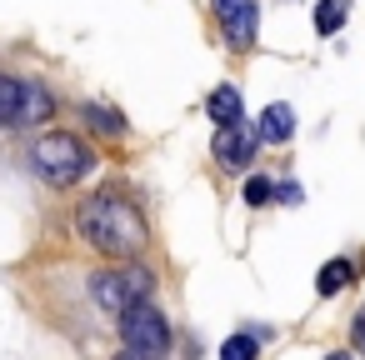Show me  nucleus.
<instances>
[{"mask_svg":"<svg viewBox=\"0 0 365 360\" xmlns=\"http://www.w3.org/2000/svg\"><path fill=\"white\" fill-rule=\"evenodd\" d=\"M76 230H81V240L91 250H101L110 260H135L145 250V240H150L145 215L130 200H120V195H91L76 210Z\"/></svg>","mask_w":365,"mask_h":360,"instance_id":"1","label":"nucleus"},{"mask_svg":"<svg viewBox=\"0 0 365 360\" xmlns=\"http://www.w3.org/2000/svg\"><path fill=\"white\" fill-rule=\"evenodd\" d=\"M31 165H36L51 185H76V180H86V175L96 170V150H91L81 135H71V130H51V135L36 140Z\"/></svg>","mask_w":365,"mask_h":360,"instance_id":"2","label":"nucleus"},{"mask_svg":"<svg viewBox=\"0 0 365 360\" xmlns=\"http://www.w3.org/2000/svg\"><path fill=\"white\" fill-rule=\"evenodd\" d=\"M150 290H155V275H150L145 265H115V270L91 275V295H96V305L110 310V315H120V310L135 305V300H150Z\"/></svg>","mask_w":365,"mask_h":360,"instance_id":"3","label":"nucleus"},{"mask_svg":"<svg viewBox=\"0 0 365 360\" xmlns=\"http://www.w3.org/2000/svg\"><path fill=\"white\" fill-rule=\"evenodd\" d=\"M56 101L41 81H16V76H0V125H36V120H51Z\"/></svg>","mask_w":365,"mask_h":360,"instance_id":"4","label":"nucleus"},{"mask_svg":"<svg viewBox=\"0 0 365 360\" xmlns=\"http://www.w3.org/2000/svg\"><path fill=\"white\" fill-rule=\"evenodd\" d=\"M120 340H125V350H155V355H165L170 325H165V315L150 300H135V305L120 310Z\"/></svg>","mask_w":365,"mask_h":360,"instance_id":"5","label":"nucleus"},{"mask_svg":"<svg viewBox=\"0 0 365 360\" xmlns=\"http://www.w3.org/2000/svg\"><path fill=\"white\" fill-rule=\"evenodd\" d=\"M215 16H220V31L235 51L255 46V31H260V6L255 0H215Z\"/></svg>","mask_w":365,"mask_h":360,"instance_id":"6","label":"nucleus"},{"mask_svg":"<svg viewBox=\"0 0 365 360\" xmlns=\"http://www.w3.org/2000/svg\"><path fill=\"white\" fill-rule=\"evenodd\" d=\"M255 145H260V130L235 120V125H215V160L230 165V170H245L255 160Z\"/></svg>","mask_w":365,"mask_h":360,"instance_id":"7","label":"nucleus"},{"mask_svg":"<svg viewBox=\"0 0 365 360\" xmlns=\"http://www.w3.org/2000/svg\"><path fill=\"white\" fill-rule=\"evenodd\" d=\"M255 130H260V140L285 145V140L295 135V110H290V106H265L260 120H255Z\"/></svg>","mask_w":365,"mask_h":360,"instance_id":"8","label":"nucleus"},{"mask_svg":"<svg viewBox=\"0 0 365 360\" xmlns=\"http://www.w3.org/2000/svg\"><path fill=\"white\" fill-rule=\"evenodd\" d=\"M205 110H210L215 125H235V120H245V106H240V91H235V86H215L210 101H205Z\"/></svg>","mask_w":365,"mask_h":360,"instance_id":"9","label":"nucleus"},{"mask_svg":"<svg viewBox=\"0 0 365 360\" xmlns=\"http://www.w3.org/2000/svg\"><path fill=\"white\" fill-rule=\"evenodd\" d=\"M345 16H350L345 0H320V6H315V31H320V36H335V31L345 26Z\"/></svg>","mask_w":365,"mask_h":360,"instance_id":"10","label":"nucleus"},{"mask_svg":"<svg viewBox=\"0 0 365 360\" xmlns=\"http://www.w3.org/2000/svg\"><path fill=\"white\" fill-rule=\"evenodd\" d=\"M350 275H355V270H350V260H330V265L320 270L315 290H320V295H340V290L350 285Z\"/></svg>","mask_w":365,"mask_h":360,"instance_id":"11","label":"nucleus"},{"mask_svg":"<svg viewBox=\"0 0 365 360\" xmlns=\"http://www.w3.org/2000/svg\"><path fill=\"white\" fill-rule=\"evenodd\" d=\"M86 120H91V130H101V135H125V120H120V110H110V106H86Z\"/></svg>","mask_w":365,"mask_h":360,"instance_id":"12","label":"nucleus"},{"mask_svg":"<svg viewBox=\"0 0 365 360\" xmlns=\"http://www.w3.org/2000/svg\"><path fill=\"white\" fill-rule=\"evenodd\" d=\"M255 355H260L255 335H230V340L220 345V360H255Z\"/></svg>","mask_w":365,"mask_h":360,"instance_id":"13","label":"nucleus"},{"mask_svg":"<svg viewBox=\"0 0 365 360\" xmlns=\"http://www.w3.org/2000/svg\"><path fill=\"white\" fill-rule=\"evenodd\" d=\"M270 195H275V185L265 175H250L245 180V205H270Z\"/></svg>","mask_w":365,"mask_h":360,"instance_id":"14","label":"nucleus"},{"mask_svg":"<svg viewBox=\"0 0 365 360\" xmlns=\"http://www.w3.org/2000/svg\"><path fill=\"white\" fill-rule=\"evenodd\" d=\"M275 200H280V205H300V200H305V190H300V185H280V190H275Z\"/></svg>","mask_w":365,"mask_h":360,"instance_id":"15","label":"nucleus"},{"mask_svg":"<svg viewBox=\"0 0 365 360\" xmlns=\"http://www.w3.org/2000/svg\"><path fill=\"white\" fill-rule=\"evenodd\" d=\"M355 350H365V310L355 315Z\"/></svg>","mask_w":365,"mask_h":360,"instance_id":"16","label":"nucleus"},{"mask_svg":"<svg viewBox=\"0 0 365 360\" xmlns=\"http://www.w3.org/2000/svg\"><path fill=\"white\" fill-rule=\"evenodd\" d=\"M120 360H160L155 350H120Z\"/></svg>","mask_w":365,"mask_h":360,"instance_id":"17","label":"nucleus"},{"mask_svg":"<svg viewBox=\"0 0 365 360\" xmlns=\"http://www.w3.org/2000/svg\"><path fill=\"white\" fill-rule=\"evenodd\" d=\"M325 360H350V355H345V350H330V355H325Z\"/></svg>","mask_w":365,"mask_h":360,"instance_id":"18","label":"nucleus"}]
</instances>
